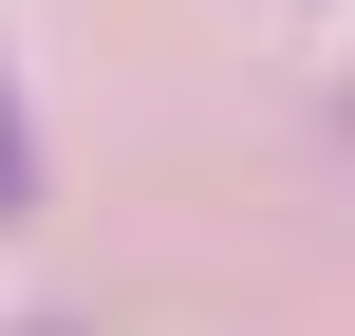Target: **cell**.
Here are the masks:
<instances>
[{
  "instance_id": "1",
  "label": "cell",
  "mask_w": 355,
  "mask_h": 336,
  "mask_svg": "<svg viewBox=\"0 0 355 336\" xmlns=\"http://www.w3.org/2000/svg\"><path fill=\"white\" fill-rule=\"evenodd\" d=\"M0 224H37V131H19V75H0Z\"/></svg>"
}]
</instances>
